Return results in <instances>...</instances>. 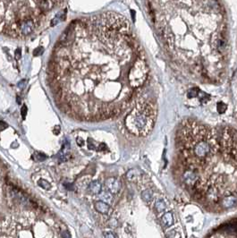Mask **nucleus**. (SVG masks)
<instances>
[{
    "instance_id": "f257e3e1",
    "label": "nucleus",
    "mask_w": 237,
    "mask_h": 238,
    "mask_svg": "<svg viewBox=\"0 0 237 238\" xmlns=\"http://www.w3.org/2000/svg\"><path fill=\"white\" fill-rule=\"evenodd\" d=\"M149 73L129 21L108 12L70 24L54 48L48 80L62 111L101 121L126 109Z\"/></svg>"
},
{
    "instance_id": "f03ea898",
    "label": "nucleus",
    "mask_w": 237,
    "mask_h": 238,
    "mask_svg": "<svg viewBox=\"0 0 237 238\" xmlns=\"http://www.w3.org/2000/svg\"><path fill=\"white\" fill-rule=\"evenodd\" d=\"M154 22L167 50L193 79L218 83L229 58L225 8L219 1L150 2Z\"/></svg>"
},
{
    "instance_id": "7ed1b4c3",
    "label": "nucleus",
    "mask_w": 237,
    "mask_h": 238,
    "mask_svg": "<svg viewBox=\"0 0 237 238\" xmlns=\"http://www.w3.org/2000/svg\"><path fill=\"white\" fill-rule=\"evenodd\" d=\"M175 172L195 198L211 202L237 198V131L186 119L175 133Z\"/></svg>"
},
{
    "instance_id": "20e7f679",
    "label": "nucleus",
    "mask_w": 237,
    "mask_h": 238,
    "mask_svg": "<svg viewBox=\"0 0 237 238\" xmlns=\"http://www.w3.org/2000/svg\"><path fill=\"white\" fill-rule=\"evenodd\" d=\"M44 12L39 1H0V32L28 37L41 22Z\"/></svg>"
},
{
    "instance_id": "39448f33",
    "label": "nucleus",
    "mask_w": 237,
    "mask_h": 238,
    "mask_svg": "<svg viewBox=\"0 0 237 238\" xmlns=\"http://www.w3.org/2000/svg\"><path fill=\"white\" fill-rule=\"evenodd\" d=\"M43 220L32 212H18L0 220V238H59L56 229L42 237H36Z\"/></svg>"
},
{
    "instance_id": "423d86ee",
    "label": "nucleus",
    "mask_w": 237,
    "mask_h": 238,
    "mask_svg": "<svg viewBox=\"0 0 237 238\" xmlns=\"http://www.w3.org/2000/svg\"><path fill=\"white\" fill-rule=\"evenodd\" d=\"M157 118V105L148 99H140L125 117L127 130L133 135L146 136L153 129Z\"/></svg>"
},
{
    "instance_id": "0eeeda50",
    "label": "nucleus",
    "mask_w": 237,
    "mask_h": 238,
    "mask_svg": "<svg viewBox=\"0 0 237 238\" xmlns=\"http://www.w3.org/2000/svg\"><path fill=\"white\" fill-rule=\"evenodd\" d=\"M106 186L112 193H117L120 190L121 185L118 180H116L115 178H109L106 182Z\"/></svg>"
},
{
    "instance_id": "6e6552de",
    "label": "nucleus",
    "mask_w": 237,
    "mask_h": 238,
    "mask_svg": "<svg viewBox=\"0 0 237 238\" xmlns=\"http://www.w3.org/2000/svg\"><path fill=\"white\" fill-rule=\"evenodd\" d=\"M161 222L163 224V226H166V227H169L170 226H172L173 223H174V218H173L172 213L171 212H167L164 216H162Z\"/></svg>"
},
{
    "instance_id": "1a4fd4ad",
    "label": "nucleus",
    "mask_w": 237,
    "mask_h": 238,
    "mask_svg": "<svg viewBox=\"0 0 237 238\" xmlns=\"http://www.w3.org/2000/svg\"><path fill=\"white\" fill-rule=\"evenodd\" d=\"M94 206L95 209L99 213H102V214H107L108 211L109 210V206L104 202H95Z\"/></svg>"
},
{
    "instance_id": "9d476101",
    "label": "nucleus",
    "mask_w": 237,
    "mask_h": 238,
    "mask_svg": "<svg viewBox=\"0 0 237 238\" xmlns=\"http://www.w3.org/2000/svg\"><path fill=\"white\" fill-rule=\"evenodd\" d=\"M89 189L91 191V192H92L93 194H98L101 191V185L99 182L98 181H93Z\"/></svg>"
},
{
    "instance_id": "9b49d317",
    "label": "nucleus",
    "mask_w": 237,
    "mask_h": 238,
    "mask_svg": "<svg viewBox=\"0 0 237 238\" xmlns=\"http://www.w3.org/2000/svg\"><path fill=\"white\" fill-rule=\"evenodd\" d=\"M142 199L146 202H150L153 199V193L150 190H145L142 194Z\"/></svg>"
},
{
    "instance_id": "f8f14e48",
    "label": "nucleus",
    "mask_w": 237,
    "mask_h": 238,
    "mask_svg": "<svg viewBox=\"0 0 237 238\" xmlns=\"http://www.w3.org/2000/svg\"><path fill=\"white\" fill-rule=\"evenodd\" d=\"M155 208L158 210V212L161 213L162 211H164L166 209L167 206H166V203H165V202L163 200H158L155 203Z\"/></svg>"
},
{
    "instance_id": "ddd939ff",
    "label": "nucleus",
    "mask_w": 237,
    "mask_h": 238,
    "mask_svg": "<svg viewBox=\"0 0 237 238\" xmlns=\"http://www.w3.org/2000/svg\"><path fill=\"white\" fill-rule=\"evenodd\" d=\"M38 185L40 186V187H43L44 189H48L49 188V184L47 183V181L45 180H40L38 182Z\"/></svg>"
},
{
    "instance_id": "4468645a",
    "label": "nucleus",
    "mask_w": 237,
    "mask_h": 238,
    "mask_svg": "<svg viewBox=\"0 0 237 238\" xmlns=\"http://www.w3.org/2000/svg\"><path fill=\"white\" fill-rule=\"evenodd\" d=\"M61 235H62V238H71V235L67 230H64Z\"/></svg>"
},
{
    "instance_id": "2eb2a0df",
    "label": "nucleus",
    "mask_w": 237,
    "mask_h": 238,
    "mask_svg": "<svg viewBox=\"0 0 237 238\" xmlns=\"http://www.w3.org/2000/svg\"><path fill=\"white\" fill-rule=\"evenodd\" d=\"M105 238H115V236L111 232H108L105 234Z\"/></svg>"
},
{
    "instance_id": "dca6fc26",
    "label": "nucleus",
    "mask_w": 237,
    "mask_h": 238,
    "mask_svg": "<svg viewBox=\"0 0 237 238\" xmlns=\"http://www.w3.org/2000/svg\"><path fill=\"white\" fill-rule=\"evenodd\" d=\"M40 52H43V48H37L35 51H34V56H38Z\"/></svg>"
},
{
    "instance_id": "f3484780",
    "label": "nucleus",
    "mask_w": 237,
    "mask_h": 238,
    "mask_svg": "<svg viewBox=\"0 0 237 238\" xmlns=\"http://www.w3.org/2000/svg\"><path fill=\"white\" fill-rule=\"evenodd\" d=\"M22 113V116H23V117H24V116H25V114H26V107H25V106H23Z\"/></svg>"
}]
</instances>
